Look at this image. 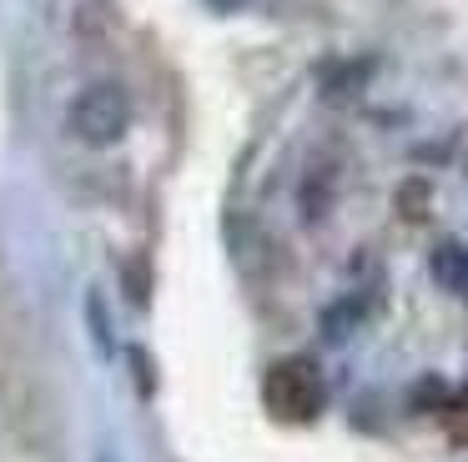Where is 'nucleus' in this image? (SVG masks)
<instances>
[{"mask_svg": "<svg viewBox=\"0 0 468 462\" xmlns=\"http://www.w3.org/2000/svg\"><path fill=\"white\" fill-rule=\"evenodd\" d=\"M262 397H267V412L282 422H313L327 402V382L317 372L313 357H287L267 372L262 382Z\"/></svg>", "mask_w": 468, "mask_h": 462, "instance_id": "nucleus-1", "label": "nucleus"}, {"mask_svg": "<svg viewBox=\"0 0 468 462\" xmlns=\"http://www.w3.org/2000/svg\"><path fill=\"white\" fill-rule=\"evenodd\" d=\"M66 126L86 146H116L126 136V126H132V100H126V90L116 80H96L66 106Z\"/></svg>", "mask_w": 468, "mask_h": 462, "instance_id": "nucleus-2", "label": "nucleus"}, {"mask_svg": "<svg viewBox=\"0 0 468 462\" xmlns=\"http://www.w3.org/2000/svg\"><path fill=\"white\" fill-rule=\"evenodd\" d=\"M433 277H438L443 291L468 297V247L463 241H443V247L433 251Z\"/></svg>", "mask_w": 468, "mask_h": 462, "instance_id": "nucleus-3", "label": "nucleus"}, {"mask_svg": "<svg viewBox=\"0 0 468 462\" xmlns=\"http://www.w3.org/2000/svg\"><path fill=\"white\" fill-rule=\"evenodd\" d=\"M448 427H453V437H463V442H468V392L453 402V412H448Z\"/></svg>", "mask_w": 468, "mask_h": 462, "instance_id": "nucleus-4", "label": "nucleus"}, {"mask_svg": "<svg viewBox=\"0 0 468 462\" xmlns=\"http://www.w3.org/2000/svg\"><path fill=\"white\" fill-rule=\"evenodd\" d=\"M217 5H232V0H217Z\"/></svg>", "mask_w": 468, "mask_h": 462, "instance_id": "nucleus-5", "label": "nucleus"}]
</instances>
